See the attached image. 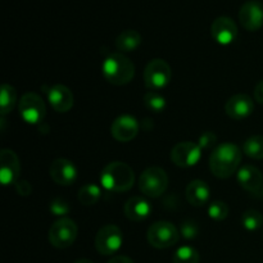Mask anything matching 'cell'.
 <instances>
[{
  "label": "cell",
  "instance_id": "1",
  "mask_svg": "<svg viewBox=\"0 0 263 263\" xmlns=\"http://www.w3.org/2000/svg\"><path fill=\"white\" fill-rule=\"evenodd\" d=\"M241 162V149L234 143H222L210 157V168L218 179H229L235 174Z\"/></svg>",
  "mask_w": 263,
  "mask_h": 263
},
{
  "label": "cell",
  "instance_id": "2",
  "mask_svg": "<svg viewBox=\"0 0 263 263\" xmlns=\"http://www.w3.org/2000/svg\"><path fill=\"white\" fill-rule=\"evenodd\" d=\"M135 182V174L128 164L123 162H112L103 168L100 184L105 190L113 193L128 192Z\"/></svg>",
  "mask_w": 263,
  "mask_h": 263
},
{
  "label": "cell",
  "instance_id": "3",
  "mask_svg": "<svg viewBox=\"0 0 263 263\" xmlns=\"http://www.w3.org/2000/svg\"><path fill=\"white\" fill-rule=\"evenodd\" d=\"M102 73L109 84L122 86L134 79L135 66L122 53H115L104 59L102 64Z\"/></svg>",
  "mask_w": 263,
  "mask_h": 263
},
{
  "label": "cell",
  "instance_id": "4",
  "mask_svg": "<svg viewBox=\"0 0 263 263\" xmlns=\"http://www.w3.org/2000/svg\"><path fill=\"white\" fill-rule=\"evenodd\" d=\"M168 176L161 167H149L139 177V189L145 197L158 198L167 190Z\"/></svg>",
  "mask_w": 263,
  "mask_h": 263
},
{
  "label": "cell",
  "instance_id": "5",
  "mask_svg": "<svg viewBox=\"0 0 263 263\" xmlns=\"http://www.w3.org/2000/svg\"><path fill=\"white\" fill-rule=\"evenodd\" d=\"M79 228L71 218H59L49 229V243L57 249L69 248L76 241Z\"/></svg>",
  "mask_w": 263,
  "mask_h": 263
},
{
  "label": "cell",
  "instance_id": "6",
  "mask_svg": "<svg viewBox=\"0 0 263 263\" xmlns=\"http://www.w3.org/2000/svg\"><path fill=\"white\" fill-rule=\"evenodd\" d=\"M149 244L157 249H166L177 244L180 239V231L174 223L168 221H157L146 233Z\"/></svg>",
  "mask_w": 263,
  "mask_h": 263
},
{
  "label": "cell",
  "instance_id": "7",
  "mask_svg": "<svg viewBox=\"0 0 263 263\" xmlns=\"http://www.w3.org/2000/svg\"><path fill=\"white\" fill-rule=\"evenodd\" d=\"M172 77L171 67L163 59H153L144 71V84L151 91H159L170 84Z\"/></svg>",
  "mask_w": 263,
  "mask_h": 263
},
{
  "label": "cell",
  "instance_id": "8",
  "mask_svg": "<svg viewBox=\"0 0 263 263\" xmlns=\"http://www.w3.org/2000/svg\"><path fill=\"white\" fill-rule=\"evenodd\" d=\"M123 244V234L116 225H105L95 236V248L103 256L117 253Z\"/></svg>",
  "mask_w": 263,
  "mask_h": 263
},
{
  "label": "cell",
  "instance_id": "9",
  "mask_svg": "<svg viewBox=\"0 0 263 263\" xmlns=\"http://www.w3.org/2000/svg\"><path fill=\"white\" fill-rule=\"evenodd\" d=\"M20 116L28 125H37L46 115V107L44 100L35 92H26L18 104Z\"/></svg>",
  "mask_w": 263,
  "mask_h": 263
},
{
  "label": "cell",
  "instance_id": "10",
  "mask_svg": "<svg viewBox=\"0 0 263 263\" xmlns=\"http://www.w3.org/2000/svg\"><path fill=\"white\" fill-rule=\"evenodd\" d=\"M200 157L202 148L199 144L193 141H181L176 144L171 152V161L182 168L195 166L200 161Z\"/></svg>",
  "mask_w": 263,
  "mask_h": 263
},
{
  "label": "cell",
  "instance_id": "11",
  "mask_svg": "<svg viewBox=\"0 0 263 263\" xmlns=\"http://www.w3.org/2000/svg\"><path fill=\"white\" fill-rule=\"evenodd\" d=\"M21 163L17 154L10 149L0 152V181L4 186L15 184L20 177Z\"/></svg>",
  "mask_w": 263,
  "mask_h": 263
},
{
  "label": "cell",
  "instance_id": "12",
  "mask_svg": "<svg viewBox=\"0 0 263 263\" xmlns=\"http://www.w3.org/2000/svg\"><path fill=\"white\" fill-rule=\"evenodd\" d=\"M110 134L113 139L120 143H128L134 140L139 134V122L130 115H122L113 121L110 126Z\"/></svg>",
  "mask_w": 263,
  "mask_h": 263
},
{
  "label": "cell",
  "instance_id": "13",
  "mask_svg": "<svg viewBox=\"0 0 263 263\" xmlns=\"http://www.w3.org/2000/svg\"><path fill=\"white\" fill-rule=\"evenodd\" d=\"M50 177L55 184L62 186H69L77 179V168L73 162L64 158H58L50 164Z\"/></svg>",
  "mask_w": 263,
  "mask_h": 263
},
{
  "label": "cell",
  "instance_id": "14",
  "mask_svg": "<svg viewBox=\"0 0 263 263\" xmlns=\"http://www.w3.org/2000/svg\"><path fill=\"white\" fill-rule=\"evenodd\" d=\"M254 110V102L249 95L236 94L231 97L225 104V112L230 118L241 121L249 117Z\"/></svg>",
  "mask_w": 263,
  "mask_h": 263
},
{
  "label": "cell",
  "instance_id": "15",
  "mask_svg": "<svg viewBox=\"0 0 263 263\" xmlns=\"http://www.w3.org/2000/svg\"><path fill=\"white\" fill-rule=\"evenodd\" d=\"M211 33L216 43L221 44V45H229L238 36V27L230 17L222 15L213 21Z\"/></svg>",
  "mask_w": 263,
  "mask_h": 263
},
{
  "label": "cell",
  "instance_id": "16",
  "mask_svg": "<svg viewBox=\"0 0 263 263\" xmlns=\"http://www.w3.org/2000/svg\"><path fill=\"white\" fill-rule=\"evenodd\" d=\"M241 26L248 31H258L263 26V7L258 2H248L239 10Z\"/></svg>",
  "mask_w": 263,
  "mask_h": 263
},
{
  "label": "cell",
  "instance_id": "17",
  "mask_svg": "<svg viewBox=\"0 0 263 263\" xmlns=\"http://www.w3.org/2000/svg\"><path fill=\"white\" fill-rule=\"evenodd\" d=\"M51 108L55 112L66 113L73 107V94L64 85H54L46 92Z\"/></svg>",
  "mask_w": 263,
  "mask_h": 263
},
{
  "label": "cell",
  "instance_id": "18",
  "mask_svg": "<svg viewBox=\"0 0 263 263\" xmlns=\"http://www.w3.org/2000/svg\"><path fill=\"white\" fill-rule=\"evenodd\" d=\"M236 179L239 185L249 193H258L263 186L262 172L252 164H246L241 167L236 174Z\"/></svg>",
  "mask_w": 263,
  "mask_h": 263
},
{
  "label": "cell",
  "instance_id": "19",
  "mask_svg": "<svg viewBox=\"0 0 263 263\" xmlns=\"http://www.w3.org/2000/svg\"><path fill=\"white\" fill-rule=\"evenodd\" d=\"M123 212L128 220L134 221V222H140L151 216L152 205L145 198L133 197L126 202Z\"/></svg>",
  "mask_w": 263,
  "mask_h": 263
},
{
  "label": "cell",
  "instance_id": "20",
  "mask_svg": "<svg viewBox=\"0 0 263 263\" xmlns=\"http://www.w3.org/2000/svg\"><path fill=\"white\" fill-rule=\"evenodd\" d=\"M186 200L194 207H203L208 203L211 197V190L207 182L202 180H193L185 190Z\"/></svg>",
  "mask_w": 263,
  "mask_h": 263
},
{
  "label": "cell",
  "instance_id": "21",
  "mask_svg": "<svg viewBox=\"0 0 263 263\" xmlns=\"http://www.w3.org/2000/svg\"><path fill=\"white\" fill-rule=\"evenodd\" d=\"M141 44V35L136 30H126L116 39V48L121 53H130L136 50Z\"/></svg>",
  "mask_w": 263,
  "mask_h": 263
},
{
  "label": "cell",
  "instance_id": "22",
  "mask_svg": "<svg viewBox=\"0 0 263 263\" xmlns=\"http://www.w3.org/2000/svg\"><path fill=\"white\" fill-rule=\"evenodd\" d=\"M15 103H17V91L12 85L4 84L0 91V109H2L3 117L12 112Z\"/></svg>",
  "mask_w": 263,
  "mask_h": 263
},
{
  "label": "cell",
  "instance_id": "23",
  "mask_svg": "<svg viewBox=\"0 0 263 263\" xmlns=\"http://www.w3.org/2000/svg\"><path fill=\"white\" fill-rule=\"evenodd\" d=\"M102 197V189L95 184H86L79 190V202L84 205H94Z\"/></svg>",
  "mask_w": 263,
  "mask_h": 263
},
{
  "label": "cell",
  "instance_id": "24",
  "mask_svg": "<svg viewBox=\"0 0 263 263\" xmlns=\"http://www.w3.org/2000/svg\"><path fill=\"white\" fill-rule=\"evenodd\" d=\"M243 152L252 159H263V136L254 135L247 139Z\"/></svg>",
  "mask_w": 263,
  "mask_h": 263
},
{
  "label": "cell",
  "instance_id": "25",
  "mask_svg": "<svg viewBox=\"0 0 263 263\" xmlns=\"http://www.w3.org/2000/svg\"><path fill=\"white\" fill-rule=\"evenodd\" d=\"M199 253L195 248L190 246L180 247L176 252L174 253V263H199Z\"/></svg>",
  "mask_w": 263,
  "mask_h": 263
},
{
  "label": "cell",
  "instance_id": "26",
  "mask_svg": "<svg viewBox=\"0 0 263 263\" xmlns=\"http://www.w3.org/2000/svg\"><path fill=\"white\" fill-rule=\"evenodd\" d=\"M241 225L246 230L256 231L263 225V216L256 210H248L241 216Z\"/></svg>",
  "mask_w": 263,
  "mask_h": 263
},
{
  "label": "cell",
  "instance_id": "27",
  "mask_svg": "<svg viewBox=\"0 0 263 263\" xmlns=\"http://www.w3.org/2000/svg\"><path fill=\"white\" fill-rule=\"evenodd\" d=\"M144 104L152 112L161 113L166 108V98L158 91H148L144 95Z\"/></svg>",
  "mask_w": 263,
  "mask_h": 263
},
{
  "label": "cell",
  "instance_id": "28",
  "mask_svg": "<svg viewBox=\"0 0 263 263\" xmlns=\"http://www.w3.org/2000/svg\"><path fill=\"white\" fill-rule=\"evenodd\" d=\"M208 215L212 220L215 221H222L229 216V207L226 203L221 202V200H216V202L211 203L208 207Z\"/></svg>",
  "mask_w": 263,
  "mask_h": 263
},
{
  "label": "cell",
  "instance_id": "29",
  "mask_svg": "<svg viewBox=\"0 0 263 263\" xmlns=\"http://www.w3.org/2000/svg\"><path fill=\"white\" fill-rule=\"evenodd\" d=\"M69 211H71L69 204L66 200L62 199V198H57V199H54L53 202L50 203V212L53 213L54 216H61V217L63 218V216L67 215Z\"/></svg>",
  "mask_w": 263,
  "mask_h": 263
},
{
  "label": "cell",
  "instance_id": "30",
  "mask_svg": "<svg viewBox=\"0 0 263 263\" xmlns=\"http://www.w3.org/2000/svg\"><path fill=\"white\" fill-rule=\"evenodd\" d=\"M199 234V229H198V225L193 221H185L182 222L181 229H180V235L184 236L187 240H192V239H195Z\"/></svg>",
  "mask_w": 263,
  "mask_h": 263
},
{
  "label": "cell",
  "instance_id": "31",
  "mask_svg": "<svg viewBox=\"0 0 263 263\" xmlns=\"http://www.w3.org/2000/svg\"><path fill=\"white\" fill-rule=\"evenodd\" d=\"M216 141H217V136H216L213 133H210V131H208V133H204L202 136H200L199 143L198 144H199L202 149H208L212 145H215Z\"/></svg>",
  "mask_w": 263,
  "mask_h": 263
},
{
  "label": "cell",
  "instance_id": "32",
  "mask_svg": "<svg viewBox=\"0 0 263 263\" xmlns=\"http://www.w3.org/2000/svg\"><path fill=\"white\" fill-rule=\"evenodd\" d=\"M15 190L20 195H28L31 193V185L25 180L15 182Z\"/></svg>",
  "mask_w": 263,
  "mask_h": 263
},
{
  "label": "cell",
  "instance_id": "33",
  "mask_svg": "<svg viewBox=\"0 0 263 263\" xmlns=\"http://www.w3.org/2000/svg\"><path fill=\"white\" fill-rule=\"evenodd\" d=\"M254 98H256L257 103L263 104V80L257 84L256 89H254Z\"/></svg>",
  "mask_w": 263,
  "mask_h": 263
},
{
  "label": "cell",
  "instance_id": "34",
  "mask_svg": "<svg viewBox=\"0 0 263 263\" xmlns=\"http://www.w3.org/2000/svg\"><path fill=\"white\" fill-rule=\"evenodd\" d=\"M107 263H134V261L127 256H116Z\"/></svg>",
  "mask_w": 263,
  "mask_h": 263
},
{
  "label": "cell",
  "instance_id": "35",
  "mask_svg": "<svg viewBox=\"0 0 263 263\" xmlns=\"http://www.w3.org/2000/svg\"><path fill=\"white\" fill-rule=\"evenodd\" d=\"M73 263H92L90 259H86V258H80L77 259V261H74Z\"/></svg>",
  "mask_w": 263,
  "mask_h": 263
},
{
  "label": "cell",
  "instance_id": "36",
  "mask_svg": "<svg viewBox=\"0 0 263 263\" xmlns=\"http://www.w3.org/2000/svg\"><path fill=\"white\" fill-rule=\"evenodd\" d=\"M262 193H263V190H262Z\"/></svg>",
  "mask_w": 263,
  "mask_h": 263
}]
</instances>
